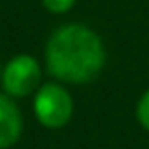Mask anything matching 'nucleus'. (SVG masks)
Here are the masks:
<instances>
[{
  "mask_svg": "<svg viewBox=\"0 0 149 149\" xmlns=\"http://www.w3.org/2000/svg\"><path fill=\"white\" fill-rule=\"evenodd\" d=\"M47 72L70 84L90 82L104 65V47L100 37L84 25L59 27L45 47Z\"/></svg>",
  "mask_w": 149,
  "mask_h": 149,
  "instance_id": "obj_1",
  "label": "nucleus"
},
{
  "mask_svg": "<svg viewBox=\"0 0 149 149\" xmlns=\"http://www.w3.org/2000/svg\"><path fill=\"white\" fill-rule=\"evenodd\" d=\"M74 112V102L70 92L59 84H43L35 96V116L43 127L59 129Z\"/></svg>",
  "mask_w": 149,
  "mask_h": 149,
  "instance_id": "obj_2",
  "label": "nucleus"
},
{
  "mask_svg": "<svg viewBox=\"0 0 149 149\" xmlns=\"http://www.w3.org/2000/svg\"><path fill=\"white\" fill-rule=\"evenodd\" d=\"M41 84V68L35 57L31 55H17L13 57L4 72H2V86L8 96L25 98L35 92Z\"/></svg>",
  "mask_w": 149,
  "mask_h": 149,
  "instance_id": "obj_3",
  "label": "nucleus"
},
{
  "mask_svg": "<svg viewBox=\"0 0 149 149\" xmlns=\"http://www.w3.org/2000/svg\"><path fill=\"white\" fill-rule=\"evenodd\" d=\"M23 131V118L17 104L6 96L0 94V149H8L15 145Z\"/></svg>",
  "mask_w": 149,
  "mask_h": 149,
  "instance_id": "obj_4",
  "label": "nucleus"
},
{
  "mask_svg": "<svg viewBox=\"0 0 149 149\" xmlns=\"http://www.w3.org/2000/svg\"><path fill=\"white\" fill-rule=\"evenodd\" d=\"M137 118H139V123L149 131V90L141 96V100H139V104H137Z\"/></svg>",
  "mask_w": 149,
  "mask_h": 149,
  "instance_id": "obj_5",
  "label": "nucleus"
},
{
  "mask_svg": "<svg viewBox=\"0 0 149 149\" xmlns=\"http://www.w3.org/2000/svg\"><path fill=\"white\" fill-rule=\"evenodd\" d=\"M76 0H43V6L49 10V13H55V15H61V13H68L72 6H74Z\"/></svg>",
  "mask_w": 149,
  "mask_h": 149,
  "instance_id": "obj_6",
  "label": "nucleus"
}]
</instances>
